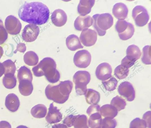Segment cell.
Here are the masks:
<instances>
[{"mask_svg": "<svg viewBox=\"0 0 151 128\" xmlns=\"http://www.w3.org/2000/svg\"><path fill=\"white\" fill-rule=\"evenodd\" d=\"M113 14L119 20H124L127 17L128 9L125 4L122 3L115 4L112 9Z\"/></svg>", "mask_w": 151, "mask_h": 128, "instance_id": "e0dca14e", "label": "cell"}, {"mask_svg": "<svg viewBox=\"0 0 151 128\" xmlns=\"http://www.w3.org/2000/svg\"><path fill=\"white\" fill-rule=\"evenodd\" d=\"M80 39L84 45L86 47L92 46L95 44L97 41V33L91 29H84L81 33Z\"/></svg>", "mask_w": 151, "mask_h": 128, "instance_id": "8fae6325", "label": "cell"}, {"mask_svg": "<svg viewBox=\"0 0 151 128\" xmlns=\"http://www.w3.org/2000/svg\"><path fill=\"white\" fill-rule=\"evenodd\" d=\"M126 52V56L136 61L140 58L141 55L139 48L134 45H129L127 49Z\"/></svg>", "mask_w": 151, "mask_h": 128, "instance_id": "4316f807", "label": "cell"}, {"mask_svg": "<svg viewBox=\"0 0 151 128\" xmlns=\"http://www.w3.org/2000/svg\"><path fill=\"white\" fill-rule=\"evenodd\" d=\"M16 78L13 74H5L3 78V84L7 88H13L16 86Z\"/></svg>", "mask_w": 151, "mask_h": 128, "instance_id": "f1b7e54d", "label": "cell"}, {"mask_svg": "<svg viewBox=\"0 0 151 128\" xmlns=\"http://www.w3.org/2000/svg\"><path fill=\"white\" fill-rule=\"evenodd\" d=\"M116 125V121L113 119L105 117L102 120V128H115Z\"/></svg>", "mask_w": 151, "mask_h": 128, "instance_id": "e575fe53", "label": "cell"}, {"mask_svg": "<svg viewBox=\"0 0 151 128\" xmlns=\"http://www.w3.org/2000/svg\"><path fill=\"white\" fill-rule=\"evenodd\" d=\"M18 15L19 18L25 22L41 25L48 20L50 11L48 7L42 2H25L19 9Z\"/></svg>", "mask_w": 151, "mask_h": 128, "instance_id": "6da1fadb", "label": "cell"}, {"mask_svg": "<svg viewBox=\"0 0 151 128\" xmlns=\"http://www.w3.org/2000/svg\"><path fill=\"white\" fill-rule=\"evenodd\" d=\"M110 104L114 106L118 111L124 109L126 105V102L124 99L118 96L112 99Z\"/></svg>", "mask_w": 151, "mask_h": 128, "instance_id": "4dcf8cb0", "label": "cell"}, {"mask_svg": "<svg viewBox=\"0 0 151 128\" xmlns=\"http://www.w3.org/2000/svg\"><path fill=\"white\" fill-rule=\"evenodd\" d=\"M93 26L100 36L104 35L106 30L110 28L113 24V18L108 13L96 14L92 17Z\"/></svg>", "mask_w": 151, "mask_h": 128, "instance_id": "277c9868", "label": "cell"}, {"mask_svg": "<svg viewBox=\"0 0 151 128\" xmlns=\"http://www.w3.org/2000/svg\"><path fill=\"white\" fill-rule=\"evenodd\" d=\"M74 64L78 67L85 68L90 65L91 61V55L87 50H83L77 52L73 59Z\"/></svg>", "mask_w": 151, "mask_h": 128, "instance_id": "ba28073f", "label": "cell"}, {"mask_svg": "<svg viewBox=\"0 0 151 128\" xmlns=\"http://www.w3.org/2000/svg\"><path fill=\"white\" fill-rule=\"evenodd\" d=\"M136 60L126 56L122 60L121 65L124 67L128 68L132 66Z\"/></svg>", "mask_w": 151, "mask_h": 128, "instance_id": "8d00e7d4", "label": "cell"}, {"mask_svg": "<svg viewBox=\"0 0 151 128\" xmlns=\"http://www.w3.org/2000/svg\"><path fill=\"white\" fill-rule=\"evenodd\" d=\"M115 29L118 33L120 38L123 40L131 38L134 32L133 25L124 20H118L117 21L115 25Z\"/></svg>", "mask_w": 151, "mask_h": 128, "instance_id": "8992f818", "label": "cell"}, {"mask_svg": "<svg viewBox=\"0 0 151 128\" xmlns=\"http://www.w3.org/2000/svg\"><path fill=\"white\" fill-rule=\"evenodd\" d=\"M88 124L91 128H101L102 117L100 111L92 113L89 115Z\"/></svg>", "mask_w": 151, "mask_h": 128, "instance_id": "603a6c76", "label": "cell"}, {"mask_svg": "<svg viewBox=\"0 0 151 128\" xmlns=\"http://www.w3.org/2000/svg\"><path fill=\"white\" fill-rule=\"evenodd\" d=\"M3 53V50H2V48H1L0 49V59L1 58V57L2 56V55Z\"/></svg>", "mask_w": 151, "mask_h": 128, "instance_id": "ee69618b", "label": "cell"}, {"mask_svg": "<svg viewBox=\"0 0 151 128\" xmlns=\"http://www.w3.org/2000/svg\"><path fill=\"white\" fill-rule=\"evenodd\" d=\"M118 83L117 80L114 77H111L108 80L102 82V83L106 90L112 91L116 88Z\"/></svg>", "mask_w": 151, "mask_h": 128, "instance_id": "d6a6232c", "label": "cell"}, {"mask_svg": "<svg viewBox=\"0 0 151 128\" xmlns=\"http://www.w3.org/2000/svg\"><path fill=\"white\" fill-rule=\"evenodd\" d=\"M118 91L119 94L126 98L129 101H133L135 97V91L132 85L128 81H124L119 86Z\"/></svg>", "mask_w": 151, "mask_h": 128, "instance_id": "30bf717a", "label": "cell"}, {"mask_svg": "<svg viewBox=\"0 0 151 128\" xmlns=\"http://www.w3.org/2000/svg\"><path fill=\"white\" fill-rule=\"evenodd\" d=\"M146 123L144 120L136 118L132 120L130 124V128H146Z\"/></svg>", "mask_w": 151, "mask_h": 128, "instance_id": "d590c367", "label": "cell"}, {"mask_svg": "<svg viewBox=\"0 0 151 128\" xmlns=\"http://www.w3.org/2000/svg\"><path fill=\"white\" fill-rule=\"evenodd\" d=\"M62 119V114L60 110L52 103L50 104L45 117L47 122L50 124H55L60 122Z\"/></svg>", "mask_w": 151, "mask_h": 128, "instance_id": "4fadbf2b", "label": "cell"}, {"mask_svg": "<svg viewBox=\"0 0 151 128\" xmlns=\"http://www.w3.org/2000/svg\"><path fill=\"white\" fill-rule=\"evenodd\" d=\"M24 59L25 63L29 66L36 65L39 61L38 55L32 51L27 52L24 55Z\"/></svg>", "mask_w": 151, "mask_h": 128, "instance_id": "83f0119b", "label": "cell"}, {"mask_svg": "<svg viewBox=\"0 0 151 128\" xmlns=\"http://www.w3.org/2000/svg\"><path fill=\"white\" fill-rule=\"evenodd\" d=\"M2 64L4 69V75L8 74L14 75L16 68L13 62L10 60H8L3 62Z\"/></svg>", "mask_w": 151, "mask_h": 128, "instance_id": "836d02e7", "label": "cell"}, {"mask_svg": "<svg viewBox=\"0 0 151 128\" xmlns=\"http://www.w3.org/2000/svg\"><path fill=\"white\" fill-rule=\"evenodd\" d=\"M85 96L87 103L91 105L97 104L99 102L100 98L99 92L90 88L87 89Z\"/></svg>", "mask_w": 151, "mask_h": 128, "instance_id": "44dd1931", "label": "cell"}, {"mask_svg": "<svg viewBox=\"0 0 151 128\" xmlns=\"http://www.w3.org/2000/svg\"><path fill=\"white\" fill-rule=\"evenodd\" d=\"M16 128H28L27 126L23 125H21L18 126Z\"/></svg>", "mask_w": 151, "mask_h": 128, "instance_id": "7bdbcfd3", "label": "cell"}, {"mask_svg": "<svg viewBox=\"0 0 151 128\" xmlns=\"http://www.w3.org/2000/svg\"><path fill=\"white\" fill-rule=\"evenodd\" d=\"M19 82V89L22 95L27 96L32 93L33 88L32 81L27 80H24Z\"/></svg>", "mask_w": 151, "mask_h": 128, "instance_id": "ffe728a7", "label": "cell"}, {"mask_svg": "<svg viewBox=\"0 0 151 128\" xmlns=\"http://www.w3.org/2000/svg\"><path fill=\"white\" fill-rule=\"evenodd\" d=\"M91 76L86 71H78L73 77L76 93L78 95H85L87 90V85L90 82Z\"/></svg>", "mask_w": 151, "mask_h": 128, "instance_id": "5b68a950", "label": "cell"}, {"mask_svg": "<svg viewBox=\"0 0 151 128\" xmlns=\"http://www.w3.org/2000/svg\"><path fill=\"white\" fill-rule=\"evenodd\" d=\"M56 68L55 61L51 58L45 57L32 68V71L35 76H45L49 82L55 83L58 82L60 78V73Z\"/></svg>", "mask_w": 151, "mask_h": 128, "instance_id": "7a4b0ae2", "label": "cell"}, {"mask_svg": "<svg viewBox=\"0 0 151 128\" xmlns=\"http://www.w3.org/2000/svg\"><path fill=\"white\" fill-rule=\"evenodd\" d=\"M17 78L19 82L24 80L32 82L33 77L30 70L25 66H22L18 70Z\"/></svg>", "mask_w": 151, "mask_h": 128, "instance_id": "484cf974", "label": "cell"}, {"mask_svg": "<svg viewBox=\"0 0 151 128\" xmlns=\"http://www.w3.org/2000/svg\"><path fill=\"white\" fill-rule=\"evenodd\" d=\"M112 69L108 63L104 62L99 64L97 67L95 74L97 78L102 81L107 80L111 76Z\"/></svg>", "mask_w": 151, "mask_h": 128, "instance_id": "7c38bea8", "label": "cell"}, {"mask_svg": "<svg viewBox=\"0 0 151 128\" xmlns=\"http://www.w3.org/2000/svg\"><path fill=\"white\" fill-rule=\"evenodd\" d=\"M93 22L92 17L89 15L84 16H79L77 17L74 22V27L78 31H82L91 26Z\"/></svg>", "mask_w": 151, "mask_h": 128, "instance_id": "9a60e30c", "label": "cell"}, {"mask_svg": "<svg viewBox=\"0 0 151 128\" xmlns=\"http://www.w3.org/2000/svg\"><path fill=\"white\" fill-rule=\"evenodd\" d=\"M101 128H102V127Z\"/></svg>", "mask_w": 151, "mask_h": 128, "instance_id": "f6af8a7d", "label": "cell"}, {"mask_svg": "<svg viewBox=\"0 0 151 128\" xmlns=\"http://www.w3.org/2000/svg\"><path fill=\"white\" fill-rule=\"evenodd\" d=\"M5 105L8 109L13 112L17 111L20 106V101L17 96L14 93H10L6 97Z\"/></svg>", "mask_w": 151, "mask_h": 128, "instance_id": "2e32d148", "label": "cell"}, {"mask_svg": "<svg viewBox=\"0 0 151 128\" xmlns=\"http://www.w3.org/2000/svg\"><path fill=\"white\" fill-rule=\"evenodd\" d=\"M4 69L2 63H0V77L4 74Z\"/></svg>", "mask_w": 151, "mask_h": 128, "instance_id": "b9f144b4", "label": "cell"}, {"mask_svg": "<svg viewBox=\"0 0 151 128\" xmlns=\"http://www.w3.org/2000/svg\"><path fill=\"white\" fill-rule=\"evenodd\" d=\"M87 116L84 114L74 116L73 122L74 128H88Z\"/></svg>", "mask_w": 151, "mask_h": 128, "instance_id": "d4e9b609", "label": "cell"}, {"mask_svg": "<svg viewBox=\"0 0 151 128\" xmlns=\"http://www.w3.org/2000/svg\"><path fill=\"white\" fill-rule=\"evenodd\" d=\"M47 111V108L45 105L39 104L35 106L31 109V113L34 117L42 118L45 116Z\"/></svg>", "mask_w": 151, "mask_h": 128, "instance_id": "cb8c5ba5", "label": "cell"}, {"mask_svg": "<svg viewBox=\"0 0 151 128\" xmlns=\"http://www.w3.org/2000/svg\"><path fill=\"white\" fill-rule=\"evenodd\" d=\"M39 32L40 29L38 26L34 24H28L23 29L22 37L26 42H32L37 39Z\"/></svg>", "mask_w": 151, "mask_h": 128, "instance_id": "9c48e42d", "label": "cell"}, {"mask_svg": "<svg viewBox=\"0 0 151 128\" xmlns=\"http://www.w3.org/2000/svg\"><path fill=\"white\" fill-rule=\"evenodd\" d=\"M74 116L71 114L67 116L63 121V124L67 127H70L73 126V122Z\"/></svg>", "mask_w": 151, "mask_h": 128, "instance_id": "74e56055", "label": "cell"}, {"mask_svg": "<svg viewBox=\"0 0 151 128\" xmlns=\"http://www.w3.org/2000/svg\"><path fill=\"white\" fill-rule=\"evenodd\" d=\"M52 128H68L67 126L63 124H54Z\"/></svg>", "mask_w": 151, "mask_h": 128, "instance_id": "60d3db41", "label": "cell"}, {"mask_svg": "<svg viewBox=\"0 0 151 128\" xmlns=\"http://www.w3.org/2000/svg\"><path fill=\"white\" fill-rule=\"evenodd\" d=\"M95 2L94 0H80L77 7L78 13L82 16H85L89 14Z\"/></svg>", "mask_w": 151, "mask_h": 128, "instance_id": "ac0fdd59", "label": "cell"}, {"mask_svg": "<svg viewBox=\"0 0 151 128\" xmlns=\"http://www.w3.org/2000/svg\"><path fill=\"white\" fill-rule=\"evenodd\" d=\"M129 70L121 64L117 66L115 69L114 72V76L120 80L124 79L128 76Z\"/></svg>", "mask_w": 151, "mask_h": 128, "instance_id": "f546056e", "label": "cell"}, {"mask_svg": "<svg viewBox=\"0 0 151 128\" xmlns=\"http://www.w3.org/2000/svg\"><path fill=\"white\" fill-rule=\"evenodd\" d=\"M51 20L52 23L56 26L60 27L66 23L67 17L65 12L63 10L58 9L52 13Z\"/></svg>", "mask_w": 151, "mask_h": 128, "instance_id": "5bb4252c", "label": "cell"}, {"mask_svg": "<svg viewBox=\"0 0 151 128\" xmlns=\"http://www.w3.org/2000/svg\"><path fill=\"white\" fill-rule=\"evenodd\" d=\"M0 128H12L11 124L5 121L0 122Z\"/></svg>", "mask_w": 151, "mask_h": 128, "instance_id": "ab89813d", "label": "cell"}, {"mask_svg": "<svg viewBox=\"0 0 151 128\" xmlns=\"http://www.w3.org/2000/svg\"><path fill=\"white\" fill-rule=\"evenodd\" d=\"M66 44L68 48L71 51H75L83 47L78 37L74 34L70 35L67 37Z\"/></svg>", "mask_w": 151, "mask_h": 128, "instance_id": "d6986e66", "label": "cell"}, {"mask_svg": "<svg viewBox=\"0 0 151 128\" xmlns=\"http://www.w3.org/2000/svg\"><path fill=\"white\" fill-rule=\"evenodd\" d=\"M151 111H148L144 114L142 117L146 123V127L149 128H151Z\"/></svg>", "mask_w": 151, "mask_h": 128, "instance_id": "f35d334b", "label": "cell"}, {"mask_svg": "<svg viewBox=\"0 0 151 128\" xmlns=\"http://www.w3.org/2000/svg\"><path fill=\"white\" fill-rule=\"evenodd\" d=\"M132 17L136 25L139 27L145 25L149 19V16L147 10L141 5L137 6L133 8Z\"/></svg>", "mask_w": 151, "mask_h": 128, "instance_id": "52a82bcc", "label": "cell"}, {"mask_svg": "<svg viewBox=\"0 0 151 128\" xmlns=\"http://www.w3.org/2000/svg\"><path fill=\"white\" fill-rule=\"evenodd\" d=\"M101 115L105 117L113 119L117 114V110L111 105L106 104L100 108Z\"/></svg>", "mask_w": 151, "mask_h": 128, "instance_id": "7402d4cb", "label": "cell"}, {"mask_svg": "<svg viewBox=\"0 0 151 128\" xmlns=\"http://www.w3.org/2000/svg\"><path fill=\"white\" fill-rule=\"evenodd\" d=\"M151 46L150 45H146L142 49V61L144 64L149 65L151 63Z\"/></svg>", "mask_w": 151, "mask_h": 128, "instance_id": "1f68e13d", "label": "cell"}, {"mask_svg": "<svg viewBox=\"0 0 151 128\" xmlns=\"http://www.w3.org/2000/svg\"><path fill=\"white\" fill-rule=\"evenodd\" d=\"M73 83L70 80L61 81L58 85L49 84L45 90L47 98L60 104L65 103L68 99L73 87Z\"/></svg>", "mask_w": 151, "mask_h": 128, "instance_id": "3957f363", "label": "cell"}]
</instances>
